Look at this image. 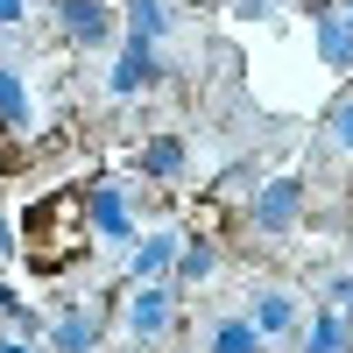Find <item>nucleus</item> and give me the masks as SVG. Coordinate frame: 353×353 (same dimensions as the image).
Wrapping results in <instances>:
<instances>
[{"mask_svg":"<svg viewBox=\"0 0 353 353\" xmlns=\"http://www.w3.org/2000/svg\"><path fill=\"white\" fill-rule=\"evenodd\" d=\"M14 254V233H8V219H0V261H8Z\"/></svg>","mask_w":353,"mask_h":353,"instance_id":"20","label":"nucleus"},{"mask_svg":"<svg viewBox=\"0 0 353 353\" xmlns=\"http://www.w3.org/2000/svg\"><path fill=\"white\" fill-rule=\"evenodd\" d=\"M141 176H156V184H176V176H184V141H176V134L141 141Z\"/></svg>","mask_w":353,"mask_h":353,"instance_id":"13","label":"nucleus"},{"mask_svg":"<svg viewBox=\"0 0 353 353\" xmlns=\"http://www.w3.org/2000/svg\"><path fill=\"white\" fill-rule=\"evenodd\" d=\"M325 304H332V311H339V318H346V325H353V269H346V276H332V283H325Z\"/></svg>","mask_w":353,"mask_h":353,"instance_id":"18","label":"nucleus"},{"mask_svg":"<svg viewBox=\"0 0 353 353\" xmlns=\"http://www.w3.org/2000/svg\"><path fill=\"white\" fill-rule=\"evenodd\" d=\"M85 226H92L99 241L128 248V241H134V212H128V191H121V184H92V191H85Z\"/></svg>","mask_w":353,"mask_h":353,"instance_id":"3","label":"nucleus"},{"mask_svg":"<svg viewBox=\"0 0 353 353\" xmlns=\"http://www.w3.org/2000/svg\"><path fill=\"white\" fill-rule=\"evenodd\" d=\"M325 134L339 141V149H353V92H346V99H332V113H325Z\"/></svg>","mask_w":353,"mask_h":353,"instance_id":"17","label":"nucleus"},{"mask_svg":"<svg viewBox=\"0 0 353 353\" xmlns=\"http://www.w3.org/2000/svg\"><path fill=\"white\" fill-rule=\"evenodd\" d=\"M304 353H353V325H346L332 304H325V311H318L311 325H304Z\"/></svg>","mask_w":353,"mask_h":353,"instance_id":"12","label":"nucleus"},{"mask_svg":"<svg viewBox=\"0 0 353 353\" xmlns=\"http://www.w3.org/2000/svg\"><path fill=\"white\" fill-rule=\"evenodd\" d=\"M297 212H304V184H297V176H276V184L254 191V212H248V219H254L261 233H290Z\"/></svg>","mask_w":353,"mask_h":353,"instance_id":"5","label":"nucleus"},{"mask_svg":"<svg viewBox=\"0 0 353 353\" xmlns=\"http://www.w3.org/2000/svg\"><path fill=\"white\" fill-rule=\"evenodd\" d=\"M219 269V254H212V241H191L184 254H176V283H205Z\"/></svg>","mask_w":353,"mask_h":353,"instance_id":"16","label":"nucleus"},{"mask_svg":"<svg viewBox=\"0 0 353 353\" xmlns=\"http://www.w3.org/2000/svg\"><path fill=\"white\" fill-rule=\"evenodd\" d=\"M57 21L78 50H106L113 43V8L106 0H57Z\"/></svg>","mask_w":353,"mask_h":353,"instance_id":"6","label":"nucleus"},{"mask_svg":"<svg viewBox=\"0 0 353 353\" xmlns=\"http://www.w3.org/2000/svg\"><path fill=\"white\" fill-rule=\"evenodd\" d=\"M212 353H261V332L248 318H219L212 325Z\"/></svg>","mask_w":353,"mask_h":353,"instance_id":"15","label":"nucleus"},{"mask_svg":"<svg viewBox=\"0 0 353 353\" xmlns=\"http://www.w3.org/2000/svg\"><path fill=\"white\" fill-rule=\"evenodd\" d=\"M170 36V8H163V0H128V43H163Z\"/></svg>","mask_w":353,"mask_h":353,"instance_id":"14","label":"nucleus"},{"mask_svg":"<svg viewBox=\"0 0 353 353\" xmlns=\"http://www.w3.org/2000/svg\"><path fill=\"white\" fill-rule=\"evenodd\" d=\"M297 297H290V290L283 283H261L254 290V304H248V325L261 332V346H269V339H290V332H297Z\"/></svg>","mask_w":353,"mask_h":353,"instance_id":"4","label":"nucleus"},{"mask_svg":"<svg viewBox=\"0 0 353 353\" xmlns=\"http://www.w3.org/2000/svg\"><path fill=\"white\" fill-rule=\"evenodd\" d=\"M50 353H99V311H64L50 325Z\"/></svg>","mask_w":353,"mask_h":353,"instance_id":"10","label":"nucleus"},{"mask_svg":"<svg viewBox=\"0 0 353 353\" xmlns=\"http://www.w3.org/2000/svg\"><path fill=\"white\" fill-rule=\"evenodd\" d=\"M339 14H346V21H353V0H346V8H339Z\"/></svg>","mask_w":353,"mask_h":353,"instance_id":"22","label":"nucleus"},{"mask_svg":"<svg viewBox=\"0 0 353 353\" xmlns=\"http://www.w3.org/2000/svg\"><path fill=\"white\" fill-rule=\"evenodd\" d=\"M78 248H85V191L43 198L36 212H28V261H36L43 276H57V269H71Z\"/></svg>","mask_w":353,"mask_h":353,"instance_id":"1","label":"nucleus"},{"mask_svg":"<svg viewBox=\"0 0 353 353\" xmlns=\"http://www.w3.org/2000/svg\"><path fill=\"white\" fill-rule=\"evenodd\" d=\"M21 14H28V0H0V28H14Z\"/></svg>","mask_w":353,"mask_h":353,"instance_id":"19","label":"nucleus"},{"mask_svg":"<svg viewBox=\"0 0 353 353\" xmlns=\"http://www.w3.org/2000/svg\"><path fill=\"white\" fill-rule=\"evenodd\" d=\"M0 353H36V346H21V339H0Z\"/></svg>","mask_w":353,"mask_h":353,"instance_id":"21","label":"nucleus"},{"mask_svg":"<svg viewBox=\"0 0 353 353\" xmlns=\"http://www.w3.org/2000/svg\"><path fill=\"white\" fill-rule=\"evenodd\" d=\"M28 121H36V99H28V78L14 64H0V128L8 134H28Z\"/></svg>","mask_w":353,"mask_h":353,"instance_id":"9","label":"nucleus"},{"mask_svg":"<svg viewBox=\"0 0 353 353\" xmlns=\"http://www.w3.org/2000/svg\"><path fill=\"white\" fill-rule=\"evenodd\" d=\"M176 254H184V241H176L170 226H156L149 241H134V261H128V276H134V283H163V276L176 269Z\"/></svg>","mask_w":353,"mask_h":353,"instance_id":"8","label":"nucleus"},{"mask_svg":"<svg viewBox=\"0 0 353 353\" xmlns=\"http://www.w3.org/2000/svg\"><path fill=\"white\" fill-rule=\"evenodd\" d=\"M141 85H156V50L149 43H121V57H113V71H106V92L134 99Z\"/></svg>","mask_w":353,"mask_h":353,"instance_id":"7","label":"nucleus"},{"mask_svg":"<svg viewBox=\"0 0 353 353\" xmlns=\"http://www.w3.org/2000/svg\"><path fill=\"white\" fill-rule=\"evenodd\" d=\"M318 57H325L332 71H353V21H346L339 8L318 14Z\"/></svg>","mask_w":353,"mask_h":353,"instance_id":"11","label":"nucleus"},{"mask_svg":"<svg viewBox=\"0 0 353 353\" xmlns=\"http://www.w3.org/2000/svg\"><path fill=\"white\" fill-rule=\"evenodd\" d=\"M170 318H176L170 283H134V297H128V311H121L128 339H134V346H141V339H163V332H170Z\"/></svg>","mask_w":353,"mask_h":353,"instance_id":"2","label":"nucleus"}]
</instances>
